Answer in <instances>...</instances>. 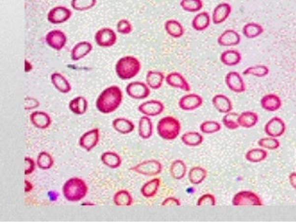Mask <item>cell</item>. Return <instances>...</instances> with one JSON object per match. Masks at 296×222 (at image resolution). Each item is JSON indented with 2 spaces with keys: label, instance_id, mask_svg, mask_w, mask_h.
I'll use <instances>...</instances> for the list:
<instances>
[{
  "label": "cell",
  "instance_id": "1",
  "mask_svg": "<svg viewBox=\"0 0 296 222\" xmlns=\"http://www.w3.org/2000/svg\"><path fill=\"white\" fill-rule=\"evenodd\" d=\"M123 101V92L118 86L108 87L100 93L96 100V108L99 113L109 115L116 112Z\"/></svg>",
  "mask_w": 296,
  "mask_h": 222
},
{
  "label": "cell",
  "instance_id": "2",
  "mask_svg": "<svg viewBox=\"0 0 296 222\" xmlns=\"http://www.w3.org/2000/svg\"><path fill=\"white\" fill-rule=\"evenodd\" d=\"M140 60L134 56H123L116 62V73L122 80H130L140 74Z\"/></svg>",
  "mask_w": 296,
  "mask_h": 222
},
{
  "label": "cell",
  "instance_id": "3",
  "mask_svg": "<svg viewBox=\"0 0 296 222\" xmlns=\"http://www.w3.org/2000/svg\"><path fill=\"white\" fill-rule=\"evenodd\" d=\"M89 187L80 178H71L62 186L63 196L69 202H79L87 196Z\"/></svg>",
  "mask_w": 296,
  "mask_h": 222
},
{
  "label": "cell",
  "instance_id": "4",
  "mask_svg": "<svg viewBox=\"0 0 296 222\" xmlns=\"http://www.w3.org/2000/svg\"><path fill=\"white\" fill-rule=\"evenodd\" d=\"M181 131V124L174 116H165L157 124V134L165 140H176Z\"/></svg>",
  "mask_w": 296,
  "mask_h": 222
},
{
  "label": "cell",
  "instance_id": "5",
  "mask_svg": "<svg viewBox=\"0 0 296 222\" xmlns=\"http://www.w3.org/2000/svg\"><path fill=\"white\" fill-rule=\"evenodd\" d=\"M232 205L235 206H262V199L255 191L240 190L232 198Z\"/></svg>",
  "mask_w": 296,
  "mask_h": 222
},
{
  "label": "cell",
  "instance_id": "6",
  "mask_svg": "<svg viewBox=\"0 0 296 222\" xmlns=\"http://www.w3.org/2000/svg\"><path fill=\"white\" fill-rule=\"evenodd\" d=\"M133 172L138 173L143 176L154 177L163 171V165L160 161L155 159H149L143 161L140 164L135 165L130 168Z\"/></svg>",
  "mask_w": 296,
  "mask_h": 222
},
{
  "label": "cell",
  "instance_id": "7",
  "mask_svg": "<svg viewBox=\"0 0 296 222\" xmlns=\"http://www.w3.org/2000/svg\"><path fill=\"white\" fill-rule=\"evenodd\" d=\"M94 39L100 48H111L117 42V34L112 28L103 27L96 32Z\"/></svg>",
  "mask_w": 296,
  "mask_h": 222
},
{
  "label": "cell",
  "instance_id": "8",
  "mask_svg": "<svg viewBox=\"0 0 296 222\" xmlns=\"http://www.w3.org/2000/svg\"><path fill=\"white\" fill-rule=\"evenodd\" d=\"M125 92L128 97L134 99H144L150 95V89L147 83L133 81L127 84Z\"/></svg>",
  "mask_w": 296,
  "mask_h": 222
},
{
  "label": "cell",
  "instance_id": "9",
  "mask_svg": "<svg viewBox=\"0 0 296 222\" xmlns=\"http://www.w3.org/2000/svg\"><path fill=\"white\" fill-rule=\"evenodd\" d=\"M264 131L268 137L280 138L286 131V124L279 116H274L265 125Z\"/></svg>",
  "mask_w": 296,
  "mask_h": 222
},
{
  "label": "cell",
  "instance_id": "10",
  "mask_svg": "<svg viewBox=\"0 0 296 222\" xmlns=\"http://www.w3.org/2000/svg\"><path fill=\"white\" fill-rule=\"evenodd\" d=\"M72 15L73 12L70 8L64 6H56L49 11L48 21L52 25H61L70 20Z\"/></svg>",
  "mask_w": 296,
  "mask_h": 222
},
{
  "label": "cell",
  "instance_id": "11",
  "mask_svg": "<svg viewBox=\"0 0 296 222\" xmlns=\"http://www.w3.org/2000/svg\"><path fill=\"white\" fill-rule=\"evenodd\" d=\"M45 41L51 49L59 51L65 47L67 43V35L64 32L58 29L51 30L46 34Z\"/></svg>",
  "mask_w": 296,
  "mask_h": 222
},
{
  "label": "cell",
  "instance_id": "12",
  "mask_svg": "<svg viewBox=\"0 0 296 222\" xmlns=\"http://www.w3.org/2000/svg\"><path fill=\"white\" fill-rule=\"evenodd\" d=\"M204 103L203 98L196 93H189L182 96L178 100V107L185 112H192L201 107Z\"/></svg>",
  "mask_w": 296,
  "mask_h": 222
},
{
  "label": "cell",
  "instance_id": "13",
  "mask_svg": "<svg viewBox=\"0 0 296 222\" xmlns=\"http://www.w3.org/2000/svg\"><path fill=\"white\" fill-rule=\"evenodd\" d=\"M225 83L229 90L234 93H243L246 91V86L241 74L236 71H231L226 74Z\"/></svg>",
  "mask_w": 296,
  "mask_h": 222
},
{
  "label": "cell",
  "instance_id": "14",
  "mask_svg": "<svg viewBox=\"0 0 296 222\" xmlns=\"http://www.w3.org/2000/svg\"><path fill=\"white\" fill-rule=\"evenodd\" d=\"M140 114L147 116H157L165 111V104L158 99H149L142 102L138 107Z\"/></svg>",
  "mask_w": 296,
  "mask_h": 222
},
{
  "label": "cell",
  "instance_id": "15",
  "mask_svg": "<svg viewBox=\"0 0 296 222\" xmlns=\"http://www.w3.org/2000/svg\"><path fill=\"white\" fill-rule=\"evenodd\" d=\"M99 141V129L94 128L85 132L79 139V146L87 152L95 148Z\"/></svg>",
  "mask_w": 296,
  "mask_h": 222
},
{
  "label": "cell",
  "instance_id": "16",
  "mask_svg": "<svg viewBox=\"0 0 296 222\" xmlns=\"http://www.w3.org/2000/svg\"><path fill=\"white\" fill-rule=\"evenodd\" d=\"M165 82L168 86H170L174 89H178L187 92L190 91V85L188 82V80L183 76V74L178 72H172L167 74L165 76Z\"/></svg>",
  "mask_w": 296,
  "mask_h": 222
},
{
  "label": "cell",
  "instance_id": "17",
  "mask_svg": "<svg viewBox=\"0 0 296 222\" xmlns=\"http://www.w3.org/2000/svg\"><path fill=\"white\" fill-rule=\"evenodd\" d=\"M232 8L231 4L227 2L219 3L213 10L212 14V22L215 25H221L224 22H226L231 14Z\"/></svg>",
  "mask_w": 296,
  "mask_h": 222
},
{
  "label": "cell",
  "instance_id": "18",
  "mask_svg": "<svg viewBox=\"0 0 296 222\" xmlns=\"http://www.w3.org/2000/svg\"><path fill=\"white\" fill-rule=\"evenodd\" d=\"M240 35L239 33L233 30V29H228L225 30L217 38V43L221 47H235L238 46L240 43Z\"/></svg>",
  "mask_w": 296,
  "mask_h": 222
},
{
  "label": "cell",
  "instance_id": "19",
  "mask_svg": "<svg viewBox=\"0 0 296 222\" xmlns=\"http://www.w3.org/2000/svg\"><path fill=\"white\" fill-rule=\"evenodd\" d=\"M260 105L266 112H277L282 106V101L277 94L269 93L262 97Z\"/></svg>",
  "mask_w": 296,
  "mask_h": 222
},
{
  "label": "cell",
  "instance_id": "20",
  "mask_svg": "<svg viewBox=\"0 0 296 222\" xmlns=\"http://www.w3.org/2000/svg\"><path fill=\"white\" fill-rule=\"evenodd\" d=\"M93 50V45L90 42L81 41L75 44L71 50V59L74 62H78L87 57Z\"/></svg>",
  "mask_w": 296,
  "mask_h": 222
},
{
  "label": "cell",
  "instance_id": "21",
  "mask_svg": "<svg viewBox=\"0 0 296 222\" xmlns=\"http://www.w3.org/2000/svg\"><path fill=\"white\" fill-rule=\"evenodd\" d=\"M30 121L33 127L39 129H47L52 123L51 117L49 114L43 111H34L30 115Z\"/></svg>",
  "mask_w": 296,
  "mask_h": 222
},
{
  "label": "cell",
  "instance_id": "22",
  "mask_svg": "<svg viewBox=\"0 0 296 222\" xmlns=\"http://www.w3.org/2000/svg\"><path fill=\"white\" fill-rule=\"evenodd\" d=\"M212 103L214 109L221 113V114H228L232 112L233 104L229 97L224 94H216L212 99Z\"/></svg>",
  "mask_w": 296,
  "mask_h": 222
},
{
  "label": "cell",
  "instance_id": "23",
  "mask_svg": "<svg viewBox=\"0 0 296 222\" xmlns=\"http://www.w3.org/2000/svg\"><path fill=\"white\" fill-rule=\"evenodd\" d=\"M50 80H51L52 85L54 86V88L60 93L67 94L72 91V86L70 82L66 79L63 74H60L59 72H55L51 74Z\"/></svg>",
  "mask_w": 296,
  "mask_h": 222
},
{
  "label": "cell",
  "instance_id": "24",
  "mask_svg": "<svg viewBox=\"0 0 296 222\" xmlns=\"http://www.w3.org/2000/svg\"><path fill=\"white\" fill-rule=\"evenodd\" d=\"M210 25H211V16L207 11L199 12L191 21L192 28L198 32L205 31L210 26Z\"/></svg>",
  "mask_w": 296,
  "mask_h": 222
},
{
  "label": "cell",
  "instance_id": "25",
  "mask_svg": "<svg viewBox=\"0 0 296 222\" xmlns=\"http://www.w3.org/2000/svg\"><path fill=\"white\" fill-rule=\"evenodd\" d=\"M153 134V124L149 116H141L139 122V135L143 140H148Z\"/></svg>",
  "mask_w": 296,
  "mask_h": 222
},
{
  "label": "cell",
  "instance_id": "26",
  "mask_svg": "<svg viewBox=\"0 0 296 222\" xmlns=\"http://www.w3.org/2000/svg\"><path fill=\"white\" fill-rule=\"evenodd\" d=\"M165 81V75L164 73L159 71H148L146 74V83L150 90H159L162 88Z\"/></svg>",
  "mask_w": 296,
  "mask_h": 222
},
{
  "label": "cell",
  "instance_id": "27",
  "mask_svg": "<svg viewBox=\"0 0 296 222\" xmlns=\"http://www.w3.org/2000/svg\"><path fill=\"white\" fill-rule=\"evenodd\" d=\"M165 30L167 34H169L173 38H180L184 33H185V29L183 25L177 20L170 19L167 20L165 23Z\"/></svg>",
  "mask_w": 296,
  "mask_h": 222
},
{
  "label": "cell",
  "instance_id": "28",
  "mask_svg": "<svg viewBox=\"0 0 296 222\" xmlns=\"http://www.w3.org/2000/svg\"><path fill=\"white\" fill-rule=\"evenodd\" d=\"M259 121L258 115L252 111H245L238 115V125L243 128H252Z\"/></svg>",
  "mask_w": 296,
  "mask_h": 222
},
{
  "label": "cell",
  "instance_id": "29",
  "mask_svg": "<svg viewBox=\"0 0 296 222\" xmlns=\"http://www.w3.org/2000/svg\"><path fill=\"white\" fill-rule=\"evenodd\" d=\"M113 127L118 133L123 134V135H127L134 131L135 124L127 118L118 117L113 121Z\"/></svg>",
  "mask_w": 296,
  "mask_h": 222
},
{
  "label": "cell",
  "instance_id": "30",
  "mask_svg": "<svg viewBox=\"0 0 296 222\" xmlns=\"http://www.w3.org/2000/svg\"><path fill=\"white\" fill-rule=\"evenodd\" d=\"M241 54L236 50H228L223 51L220 55V61L224 65L232 67L238 65L241 62Z\"/></svg>",
  "mask_w": 296,
  "mask_h": 222
},
{
  "label": "cell",
  "instance_id": "31",
  "mask_svg": "<svg viewBox=\"0 0 296 222\" xmlns=\"http://www.w3.org/2000/svg\"><path fill=\"white\" fill-rule=\"evenodd\" d=\"M89 108V101L83 96L75 97L69 102V109L74 115H85Z\"/></svg>",
  "mask_w": 296,
  "mask_h": 222
},
{
  "label": "cell",
  "instance_id": "32",
  "mask_svg": "<svg viewBox=\"0 0 296 222\" xmlns=\"http://www.w3.org/2000/svg\"><path fill=\"white\" fill-rule=\"evenodd\" d=\"M160 186H161V180L155 178V179H152L150 181H147L146 183H144L140 189V192L143 197H154L159 190Z\"/></svg>",
  "mask_w": 296,
  "mask_h": 222
},
{
  "label": "cell",
  "instance_id": "33",
  "mask_svg": "<svg viewBox=\"0 0 296 222\" xmlns=\"http://www.w3.org/2000/svg\"><path fill=\"white\" fill-rule=\"evenodd\" d=\"M100 160L103 165L112 169L118 168L122 165V158L115 152H104L100 157Z\"/></svg>",
  "mask_w": 296,
  "mask_h": 222
},
{
  "label": "cell",
  "instance_id": "34",
  "mask_svg": "<svg viewBox=\"0 0 296 222\" xmlns=\"http://www.w3.org/2000/svg\"><path fill=\"white\" fill-rule=\"evenodd\" d=\"M187 171H188L187 165L185 164V162L180 159L175 160L170 165V169H169L171 177L177 181H180L182 179H184Z\"/></svg>",
  "mask_w": 296,
  "mask_h": 222
},
{
  "label": "cell",
  "instance_id": "35",
  "mask_svg": "<svg viewBox=\"0 0 296 222\" xmlns=\"http://www.w3.org/2000/svg\"><path fill=\"white\" fill-rule=\"evenodd\" d=\"M181 141L189 147H197L204 142V136L199 132H186L181 136Z\"/></svg>",
  "mask_w": 296,
  "mask_h": 222
},
{
  "label": "cell",
  "instance_id": "36",
  "mask_svg": "<svg viewBox=\"0 0 296 222\" xmlns=\"http://www.w3.org/2000/svg\"><path fill=\"white\" fill-rule=\"evenodd\" d=\"M189 181L192 185H199L206 181L207 178V170L202 166H193L189 169Z\"/></svg>",
  "mask_w": 296,
  "mask_h": 222
},
{
  "label": "cell",
  "instance_id": "37",
  "mask_svg": "<svg viewBox=\"0 0 296 222\" xmlns=\"http://www.w3.org/2000/svg\"><path fill=\"white\" fill-rule=\"evenodd\" d=\"M263 26L256 23H248L242 27V34L249 39L256 38L264 33Z\"/></svg>",
  "mask_w": 296,
  "mask_h": 222
},
{
  "label": "cell",
  "instance_id": "38",
  "mask_svg": "<svg viewBox=\"0 0 296 222\" xmlns=\"http://www.w3.org/2000/svg\"><path fill=\"white\" fill-rule=\"evenodd\" d=\"M114 203L117 206H130L134 201L131 193L127 190H120L114 195Z\"/></svg>",
  "mask_w": 296,
  "mask_h": 222
},
{
  "label": "cell",
  "instance_id": "39",
  "mask_svg": "<svg viewBox=\"0 0 296 222\" xmlns=\"http://www.w3.org/2000/svg\"><path fill=\"white\" fill-rule=\"evenodd\" d=\"M267 157V152L263 148H254L249 150L245 154V159L250 163H260Z\"/></svg>",
  "mask_w": 296,
  "mask_h": 222
},
{
  "label": "cell",
  "instance_id": "40",
  "mask_svg": "<svg viewBox=\"0 0 296 222\" xmlns=\"http://www.w3.org/2000/svg\"><path fill=\"white\" fill-rule=\"evenodd\" d=\"M54 165V159L48 152H41L36 159V165L42 170H49Z\"/></svg>",
  "mask_w": 296,
  "mask_h": 222
},
{
  "label": "cell",
  "instance_id": "41",
  "mask_svg": "<svg viewBox=\"0 0 296 222\" xmlns=\"http://www.w3.org/2000/svg\"><path fill=\"white\" fill-rule=\"evenodd\" d=\"M269 74V68L266 65L259 64V65L249 66L242 72L243 75H252L255 77H265Z\"/></svg>",
  "mask_w": 296,
  "mask_h": 222
},
{
  "label": "cell",
  "instance_id": "42",
  "mask_svg": "<svg viewBox=\"0 0 296 222\" xmlns=\"http://www.w3.org/2000/svg\"><path fill=\"white\" fill-rule=\"evenodd\" d=\"M238 115L239 114L236 112H230L228 114H225L222 118L223 126L231 130L238 129L239 127Z\"/></svg>",
  "mask_w": 296,
  "mask_h": 222
},
{
  "label": "cell",
  "instance_id": "43",
  "mask_svg": "<svg viewBox=\"0 0 296 222\" xmlns=\"http://www.w3.org/2000/svg\"><path fill=\"white\" fill-rule=\"evenodd\" d=\"M180 7L187 12L194 13L203 8L204 2L203 0H181Z\"/></svg>",
  "mask_w": 296,
  "mask_h": 222
},
{
  "label": "cell",
  "instance_id": "44",
  "mask_svg": "<svg viewBox=\"0 0 296 222\" xmlns=\"http://www.w3.org/2000/svg\"><path fill=\"white\" fill-rule=\"evenodd\" d=\"M222 128L221 124L218 123L217 121H205L200 125V130L203 134L211 135L217 132L220 131Z\"/></svg>",
  "mask_w": 296,
  "mask_h": 222
},
{
  "label": "cell",
  "instance_id": "45",
  "mask_svg": "<svg viewBox=\"0 0 296 222\" xmlns=\"http://www.w3.org/2000/svg\"><path fill=\"white\" fill-rule=\"evenodd\" d=\"M97 0H72L71 7L76 11H86L94 8Z\"/></svg>",
  "mask_w": 296,
  "mask_h": 222
},
{
  "label": "cell",
  "instance_id": "46",
  "mask_svg": "<svg viewBox=\"0 0 296 222\" xmlns=\"http://www.w3.org/2000/svg\"><path fill=\"white\" fill-rule=\"evenodd\" d=\"M258 145L260 148L266 149V150H277L280 148V142L278 140V138H273V137H266V138H262L258 140Z\"/></svg>",
  "mask_w": 296,
  "mask_h": 222
},
{
  "label": "cell",
  "instance_id": "47",
  "mask_svg": "<svg viewBox=\"0 0 296 222\" xmlns=\"http://www.w3.org/2000/svg\"><path fill=\"white\" fill-rule=\"evenodd\" d=\"M116 29H117L118 33H122V34H129L133 31V26L128 20L122 19L117 23Z\"/></svg>",
  "mask_w": 296,
  "mask_h": 222
},
{
  "label": "cell",
  "instance_id": "48",
  "mask_svg": "<svg viewBox=\"0 0 296 222\" xmlns=\"http://www.w3.org/2000/svg\"><path fill=\"white\" fill-rule=\"evenodd\" d=\"M196 205L198 206H214L216 205V199L213 194L211 193H206L200 196L198 199Z\"/></svg>",
  "mask_w": 296,
  "mask_h": 222
},
{
  "label": "cell",
  "instance_id": "49",
  "mask_svg": "<svg viewBox=\"0 0 296 222\" xmlns=\"http://www.w3.org/2000/svg\"><path fill=\"white\" fill-rule=\"evenodd\" d=\"M40 106V102L38 99L33 97H26L25 99V109L26 111H32Z\"/></svg>",
  "mask_w": 296,
  "mask_h": 222
},
{
  "label": "cell",
  "instance_id": "50",
  "mask_svg": "<svg viewBox=\"0 0 296 222\" xmlns=\"http://www.w3.org/2000/svg\"><path fill=\"white\" fill-rule=\"evenodd\" d=\"M35 169V162L31 157H25V174L31 175Z\"/></svg>",
  "mask_w": 296,
  "mask_h": 222
},
{
  "label": "cell",
  "instance_id": "51",
  "mask_svg": "<svg viewBox=\"0 0 296 222\" xmlns=\"http://www.w3.org/2000/svg\"><path fill=\"white\" fill-rule=\"evenodd\" d=\"M162 206H180L181 202L179 199L176 197H167L162 202L161 204Z\"/></svg>",
  "mask_w": 296,
  "mask_h": 222
},
{
  "label": "cell",
  "instance_id": "52",
  "mask_svg": "<svg viewBox=\"0 0 296 222\" xmlns=\"http://www.w3.org/2000/svg\"><path fill=\"white\" fill-rule=\"evenodd\" d=\"M289 181L291 186L296 190V172H292L289 175Z\"/></svg>",
  "mask_w": 296,
  "mask_h": 222
},
{
  "label": "cell",
  "instance_id": "53",
  "mask_svg": "<svg viewBox=\"0 0 296 222\" xmlns=\"http://www.w3.org/2000/svg\"><path fill=\"white\" fill-rule=\"evenodd\" d=\"M33 184H32V182H30L29 181H27V180H25V193H28V192H30V191H32V190H33Z\"/></svg>",
  "mask_w": 296,
  "mask_h": 222
},
{
  "label": "cell",
  "instance_id": "54",
  "mask_svg": "<svg viewBox=\"0 0 296 222\" xmlns=\"http://www.w3.org/2000/svg\"><path fill=\"white\" fill-rule=\"evenodd\" d=\"M25 66H26V68H25V72L26 73L30 72L32 70V68H33L32 64L30 63H28V61H25Z\"/></svg>",
  "mask_w": 296,
  "mask_h": 222
},
{
  "label": "cell",
  "instance_id": "55",
  "mask_svg": "<svg viewBox=\"0 0 296 222\" xmlns=\"http://www.w3.org/2000/svg\"><path fill=\"white\" fill-rule=\"evenodd\" d=\"M83 205H89V206H94V204H90V203H85Z\"/></svg>",
  "mask_w": 296,
  "mask_h": 222
}]
</instances>
